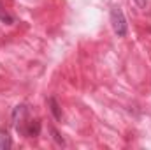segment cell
<instances>
[{"mask_svg":"<svg viewBox=\"0 0 151 150\" xmlns=\"http://www.w3.org/2000/svg\"><path fill=\"white\" fill-rule=\"evenodd\" d=\"M12 147V141H11V136L5 129H0V150H7Z\"/></svg>","mask_w":151,"mask_h":150,"instance_id":"3957f363","label":"cell"},{"mask_svg":"<svg viewBox=\"0 0 151 150\" xmlns=\"http://www.w3.org/2000/svg\"><path fill=\"white\" fill-rule=\"evenodd\" d=\"M47 104H49V111H51V115L55 117V120H62V108H60V104H58V101L55 99V97H49L47 99Z\"/></svg>","mask_w":151,"mask_h":150,"instance_id":"7a4b0ae2","label":"cell"},{"mask_svg":"<svg viewBox=\"0 0 151 150\" xmlns=\"http://www.w3.org/2000/svg\"><path fill=\"white\" fill-rule=\"evenodd\" d=\"M109 18H111V25H113L114 34L118 37H125L128 34V21H127V16H125L123 9L121 7H113Z\"/></svg>","mask_w":151,"mask_h":150,"instance_id":"6da1fadb","label":"cell"},{"mask_svg":"<svg viewBox=\"0 0 151 150\" xmlns=\"http://www.w3.org/2000/svg\"><path fill=\"white\" fill-rule=\"evenodd\" d=\"M49 133H51V136H53V140H55V143H56L58 147H65V140L60 136V133H58L55 127H49Z\"/></svg>","mask_w":151,"mask_h":150,"instance_id":"5b68a950","label":"cell"},{"mask_svg":"<svg viewBox=\"0 0 151 150\" xmlns=\"http://www.w3.org/2000/svg\"><path fill=\"white\" fill-rule=\"evenodd\" d=\"M135 4H137V7H141V9H146V5H148V0H134Z\"/></svg>","mask_w":151,"mask_h":150,"instance_id":"8992f818","label":"cell"},{"mask_svg":"<svg viewBox=\"0 0 151 150\" xmlns=\"http://www.w3.org/2000/svg\"><path fill=\"white\" fill-rule=\"evenodd\" d=\"M0 21H2V23H7V25H12V23H14V18L2 7V4H0Z\"/></svg>","mask_w":151,"mask_h":150,"instance_id":"277c9868","label":"cell"}]
</instances>
